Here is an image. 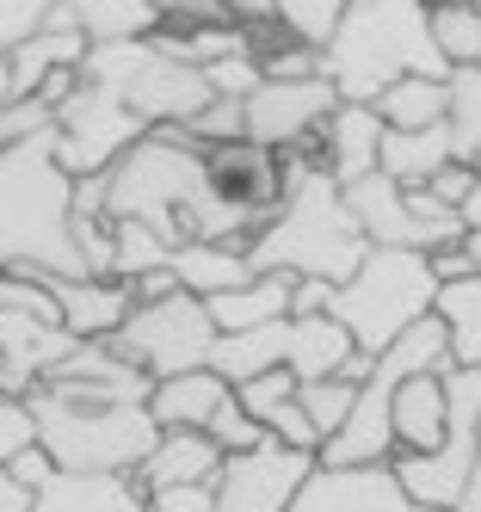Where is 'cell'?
Returning <instances> with one entry per match:
<instances>
[{
  "label": "cell",
  "instance_id": "obj_1",
  "mask_svg": "<svg viewBox=\"0 0 481 512\" xmlns=\"http://www.w3.org/2000/svg\"><path fill=\"white\" fill-rule=\"evenodd\" d=\"M155 377H74L50 371L25 395L37 420V445L50 451L56 469L74 475H136L148 451L161 445V426L148 414Z\"/></svg>",
  "mask_w": 481,
  "mask_h": 512
},
{
  "label": "cell",
  "instance_id": "obj_2",
  "mask_svg": "<svg viewBox=\"0 0 481 512\" xmlns=\"http://www.w3.org/2000/svg\"><path fill=\"white\" fill-rule=\"evenodd\" d=\"M247 260L253 272H290L321 284H346L370 260V241L346 204V186L321 167L315 149L284 155V198L272 223L247 241Z\"/></svg>",
  "mask_w": 481,
  "mask_h": 512
},
{
  "label": "cell",
  "instance_id": "obj_3",
  "mask_svg": "<svg viewBox=\"0 0 481 512\" xmlns=\"http://www.w3.org/2000/svg\"><path fill=\"white\" fill-rule=\"evenodd\" d=\"M0 272L93 278L74 241V173L56 155V130L0 149Z\"/></svg>",
  "mask_w": 481,
  "mask_h": 512
},
{
  "label": "cell",
  "instance_id": "obj_4",
  "mask_svg": "<svg viewBox=\"0 0 481 512\" xmlns=\"http://www.w3.org/2000/svg\"><path fill=\"white\" fill-rule=\"evenodd\" d=\"M321 68L340 87V99H358V105H377V93L395 87L401 75L451 81L426 25V0H352L333 44L321 50Z\"/></svg>",
  "mask_w": 481,
  "mask_h": 512
},
{
  "label": "cell",
  "instance_id": "obj_5",
  "mask_svg": "<svg viewBox=\"0 0 481 512\" xmlns=\"http://www.w3.org/2000/svg\"><path fill=\"white\" fill-rule=\"evenodd\" d=\"M438 272L426 253L414 247H370V260L346 278L333 284V303L327 315L346 321V334L364 358L389 352L407 327H420L426 315H438Z\"/></svg>",
  "mask_w": 481,
  "mask_h": 512
},
{
  "label": "cell",
  "instance_id": "obj_6",
  "mask_svg": "<svg viewBox=\"0 0 481 512\" xmlns=\"http://www.w3.org/2000/svg\"><path fill=\"white\" fill-rule=\"evenodd\" d=\"M81 75L111 87L136 118H148V130H185L216 99L210 81H204V68L173 62L167 50H155V38H142V44H93L87 62H81Z\"/></svg>",
  "mask_w": 481,
  "mask_h": 512
},
{
  "label": "cell",
  "instance_id": "obj_7",
  "mask_svg": "<svg viewBox=\"0 0 481 512\" xmlns=\"http://www.w3.org/2000/svg\"><path fill=\"white\" fill-rule=\"evenodd\" d=\"M216 340H222V327H216L210 303L192 297V290H173V297L136 303L130 321L111 334V346H118L136 371H148L155 383L185 377V371H210Z\"/></svg>",
  "mask_w": 481,
  "mask_h": 512
},
{
  "label": "cell",
  "instance_id": "obj_8",
  "mask_svg": "<svg viewBox=\"0 0 481 512\" xmlns=\"http://www.w3.org/2000/svg\"><path fill=\"white\" fill-rule=\"evenodd\" d=\"M142 136H148V118H136L130 105L111 93V87H99V81H81V87H74V99L56 112V155H62V167L74 179L111 173Z\"/></svg>",
  "mask_w": 481,
  "mask_h": 512
},
{
  "label": "cell",
  "instance_id": "obj_9",
  "mask_svg": "<svg viewBox=\"0 0 481 512\" xmlns=\"http://www.w3.org/2000/svg\"><path fill=\"white\" fill-rule=\"evenodd\" d=\"M315 469H321L315 451H290L278 438H266V445L235 451L222 463L210 494H216V512H290Z\"/></svg>",
  "mask_w": 481,
  "mask_h": 512
},
{
  "label": "cell",
  "instance_id": "obj_10",
  "mask_svg": "<svg viewBox=\"0 0 481 512\" xmlns=\"http://www.w3.org/2000/svg\"><path fill=\"white\" fill-rule=\"evenodd\" d=\"M340 105V87L327 75L315 81H266L247 99V142L253 149H272V155H303L321 142V124L333 118Z\"/></svg>",
  "mask_w": 481,
  "mask_h": 512
},
{
  "label": "cell",
  "instance_id": "obj_11",
  "mask_svg": "<svg viewBox=\"0 0 481 512\" xmlns=\"http://www.w3.org/2000/svg\"><path fill=\"white\" fill-rule=\"evenodd\" d=\"M81 346L56 321H37V315H19V309H0V389L13 401H25L37 383H44L56 364Z\"/></svg>",
  "mask_w": 481,
  "mask_h": 512
},
{
  "label": "cell",
  "instance_id": "obj_12",
  "mask_svg": "<svg viewBox=\"0 0 481 512\" xmlns=\"http://www.w3.org/2000/svg\"><path fill=\"white\" fill-rule=\"evenodd\" d=\"M383 136H389V124L377 118V105L340 99V105H333V118L321 124L315 155H321V167L340 179V186H358V179L383 173Z\"/></svg>",
  "mask_w": 481,
  "mask_h": 512
},
{
  "label": "cell",
  "instance_id": "obj_13",
  "mask_svg": "<svg viewBox=\"0 0 481 512\" xmlns=\"http://www.w3.org/2000/svg\"><path fill=\"white\" fill-rule=\"evenodd\" d=\"M414 500L401 494L395 469H315L309 488L296 494L290 512H407Z\"/></svg>",
  "mask_w": 481,
  "mask_h": 512
},
{
  "label": "cell",
  "instance_id": "obj_14",
  "mask_svg": "<svg viewBox=\"0 0 481 512\" xmlns=\"http://www.w3.org/2000/svg\"><path fill=\"white\" fill-rule=\"evenodd\" d=\"M37 278H50V272H37ZM50 290H56L62 327L74 340H111L136 309V290L124 278H50Z\"/></svg>",
  "mask_w": 481,
  "mask_h": 512
},
{
  "label": "cell",
  "instance_id": "obj_15",
  "mask_svg": "<svg viewBox=\"0 0 481 512\" xmlns=\"http://www.w3.org/2000/svg\"><path fill=\"white\" fill-rule=\"evenodd\" d=\"M222 463H229V451H222L210 432H161V445L148 451V463L136 469V482H142V494L210 488Z\"/></svg>",
  "mask_w": 481,
  "mask_h": 512
},
{
  "label": "cell",
  "instance_id": "obj_16",
  "mask_svg": "<svg viewBox=\"0 0 481 512\" xmlns=\"http://www.w3.org/2000/svg\"><path fill=\"white\" fill-rule=\"evenodd\" d=\"M235 401V383L222 371H185L148 389V414L161 432H210V420Z\"/></svg>",
  "mask_w": 481,
  "mask_h": 512
},
{
  "label": "cell",
  "instance_id": "obj_17",
  "mask_svg": "<svg viewBox=\"0 0 481 512\" xmlns=\"http://www.w3.org/2000/svg\"><path fill=\"white\" fill-rule=\"evenodd\" d=\"M346 204L358 216V229L370 247H414L426 253V235L414 223V210H407V186H395L389 173H370L358 186H346Z\"/></svg>",
  "mask_w": 481,
  "mask_h": 512
},
{
  "label": "cell",
  "instance_id": "obj_18",
  "mask_svg": "<svg viewBox=\"0 0 481 512\" xmlns=\"http://www.w3.org/2000/svg\"><path fill=\"white\" fill-rule=\"evenodd\" d=\"M87 50H93V44H87V31L74 25V13H68V7H56V13H50V25L13 50V99H31L50 75H62V68H81V62H87Z\"/></svg>",
  "mask_w": 481,
  "mask_h": 512
},
{
  "label": "cell",
  "instance_id": "obj_19",
  "mask_svg": "<svg viewBox=\"0 0 481 512\" xmlns=\"http://www.w3.org/2000/svg\"><path fill=\"white\" fill-rule=\"evenodd\" d=\"M31 512H148V494L136 475H74L56 469L31 494Z\"/></svg>",
  "mask_w": 481,
  "mask_h": 512
},
{
  "label": "cell",
  "instance_id": "obj_20",
  "mask_svg": "<svg viewBox=\"0 0 481 512\" xmlns=\"http://www.w3.org/2000/svg\"><path fill=\"white\" fill-rule=\"evenodd\" d=\"M444 426H451V389H444V377L438 371L407 377L395 389V445L414 451V457H426V451L444 445Z\"/></svg>",
  "mask_w": 481,
  "mask_h": 512
},
{
  "label": "cell",
  "instance_id": "obj_21",
  "mask_svg": "<svg viewBox=\"0 0 481 512\" xmlns=\"http://www.w3.org/2000/svg\"><path fill=\"white\" fill-rule=\"evenodd\" d=\"M173 278H179V290H192V297L216 303V297H229V290L253 284L259 272L247 260V247H235V241H185L173 253Z\"/></svg>",
  "mask_w": 481,
  "mask_h": 512
},
{
  "label": "cell",
  "instance_id": "obj_22",
  "mask_svg": "<svg viewBox=\"0 0 481 512\" xmlns=\"http://www.w3.org/2000/svg\"><path fill=\"white\" fill-rule=\"evenodd\" d=\"M457 161V142H451V124H432V130H389L383 136V173L395 186H432V179Z\"/></svg>",
  "mask_w": 481,
  "mask_h": 512
},
{
  "label": "cell",
  "instance_id": "obj_23",
  "mask_svg": "<svg viewBox=\"0 0 481 512\" xmlns=\"http://www.w3.org/2000/svg\"><path fill=\"white\" fill-rule=\"evenodd\" d=\"M210 315H216L222 334H247V327L284 321V315H296V278L290 272H259L253 284L229 290V297H216Z\"/></svg>",
  "mask_w": 481,
  "mask_h": 512
},
{
  "label": "cell",
  "instance_id": "obj_24",
  "mask_svg": "<svg viewBox=\"0 0 481 512\" xmlns=\"http://www.w3.org/2000/svg\"><path fill=\"white\" fill-rule=\"evenodd\" d=\"M62 7L87 31V44H142L167 25L155 0H62Z\"/></svg>",
  "mask_w": 481,
  "mask_h": 512
},
{
  "label": "cell",
  "instance_id": "obj_25",
  "mask_svg": "<svg viewBox=\"0 0 481 512\" xmlns=\"http://www.w3.org/2000/svg\"><path fill=\"white\" fill-rule=\"evenodd\" d=\"M377 118L389 130H432L451 118V87L438 75H401L395 87L377 93Z\"/></svg>",
  "mask_w": 481,
  "mask_h": 512
},
{
  "label": "cell",
  "instance_id": "obj_26",
  "mask_svg": "<svg viewBox=\"0 0 481 512\" xmlns=\"http://www.w3.org/2000/svg\"><path fill=\"white\" fill-rule=\"evenodd\" d=\"M438 321H444V334H451L457 371H481V272L438 290Z\"/></svg>",
  "mask_w": 481,
  "mask_h": 512
},
{
  "label": "cell",
  "instance_id": "obj_27",
  "mask_svg": "<svg viewBox=\"0 0 481 512\" xmlns=\"http://www.w3.org/2000/svg\"><path fill=\"white\" fill-rule=\"evenodd\" d=\"M426 25L444 68H481V7L475 0H426Z\"/></svg>",
  "mask_w": 481,
  "mask_h": 512
},
{
  "label": "cell",
  "instance_id": "obj_28",
  "mask_svg": "<svg viewBox=\"0 0 481 512\" xmlns=\"http://www.w3.org/2000/svg\"><path fill=\"white\" fill-rule=\"evenodd\" d=\"M111 241H118V253H111V278L136 284L148 272H173V253L179 247L167 235H155L148 223H111Z\"/></svg>",
  "mask_w": 481,
  "mask_h": 512
},
{
  "label": "cell",
  "instance_id": "obj_29",
  "mask_svg": "<svg viewBox=\"0 0 481 512\" xmlns=\"http://www.w3.org/2000/svg\"><path fill=\"white\" fill-rule=\"evenodd\" d=\"M272 7H278V31H284V38L309 44V50H327L352 0H272Z\"/></svg>",
  "mask_w": 481,
  "mask_h": 512
},
{
  "label": "cell",
  "instance_id": "obj_30",
  "mask_svg": "<svg viewBox=\"0 0 481 512\" xmlns=\"http://www.w3.org/2000/svg\"><path fill=\"white\" fill-rule=\"evenodd\" d=\"M451 142H457V161H469L475 167V155H481V68H451Z\"/></svg>",
  "mask_w": 481,
  "mask_h": 512
},
{
  "label": "cell",
  "instance_id": "obj_31",
  "mask_svg": "<svg viewBox=\"0 0 481 512\" xmlns=\"http://www.w3.org/2000/svg\"><path fill=\"white\" fill-rule=\"evenodd\" d=\"M352 408H358V383H346V377L303 383V414H309V426L321 432V445H327V438L352 420Z\"/></svg>",
  "mask_w": 481,
  "mask_h": 512
},
{
  "label": "cell",
  "instance_id": "obj_32",
  "mask_svg": "<svg viewBox=\"0 0 481 512\" xmlns=\"http://www.w3.org/2000/svg\"><path fill=\"white\" fill-rule=\"evenodd\" d=\"M185 136L204 142V149H229V142H247V99H210L204 112L185 124Z\"/></svg>",
  "mask_w": 481,
  "mask_h": 512
},
{
  "label": "cell",
  "instance_id": "obj_33",
  "mask_svg": "<svg viewBox=\"0 0 481 512\" xmlns=\"http://www.w3.org/2000/svg\"><path fill=\"white\" fill-rule=\"evenodd\" d=\"M56 130V105L50 99H0V149H19V142Z\"/></svg>",
  "mask_w": 481,
  "mask_h": 512
},
{
  "label": "cell",
  "instance_id": "obj_34",
  "mask_svg": "<svg viewBox=\"0 0 481 512\" xmlns=\"http://www.w3.org/2000/svg\"><path fill=\"white\" fill-rule=\"evenodd\" d=\"M204 81L216 99H253L259 87H266V68H259V56H222L204 68Z\"/></svg>",
  "mask_w": 481,
  "mask_h": 512
},
{
  "label": "cell",
  "instance_id": "obj_35",
  "mask_svg": "<svg viewBox=\"0 0 481 512\" xmlns=\"http://www.w3.org/2000/svg\"><path fill=\"white\" fill-rule=\"evenodd\" d=\"M56 7L62 0H0V50H19L25 38H37Z\"/></svg>",
  "mask_w": 481,
  "mask_h": 512
},
{
  "label": "cell",
  "instance_id": "obj_36",
  "mask_svg": "<svg viewBox=\"0 0 481 512\" xmlns=\"http://www.w3.org/2000/svg\"><path fill=\"white\" fill-rule=\"evenodd\" d=\"M210 438H216V445L235 457V451H253V445H266V426H259V420L241 408V395H235L229 408H222V414L210 420Z\"/></svg>",
  "mask_w": 481,
  "mask_h": 512
},
{
  "label": "cell",
  "instance_id": "obj_37",
  "mask_svg": "<svg viewBox=\"0 0 481 512\" xmlns=\"http://www.w3.org/2000/svg\"><path fill=\"white\" fill-rule=\"evenodd\" d=\"M31 445H37L31 408H25V401H0V469H13V457L31 451Z\"/></svg>",
  "mask_w": 481,
  "mask_h": 512
},
{
  "label": "cell",
  "instance_id": "obj_38",
  "mask_svg": "<svg viewBox=\"0 0 481 512\" xmlns=\"http://www.w3.org/2000/svg\"><path fill=\"white\" fill-rule=\"evenodd\" d=\"M475 186H481V173H475L469 161H451V167H444V173L432 179V186H426V192H432V198H444V204H457V210H463V204L475 198Z\"/></svg>",
  "mask_w": 481,
  "mask_h": 512
},
{
  "label": "cell",
  "instance_id": "obj_39",
  "mask_svg": "<svg viewBox=\"0 0 481 512\" xmlns=\"http://www.w3.org/2000/svg\"><path fill=\"white\" fill-rule=\"evenodd\" d=\"M148 512H216L210 488H167V494H148Z\"/></svg>",
  "mask_w": 481,
  "mask_h": 512
},
{
  "label": "cell",
  "instance_id": "obj_40",
  "mask_svg": "<svg viewBox=\"0 0 481 512\" xmlns=\"http://www.w3.org/2000/svg\"><path fill=\"white\" fill-rule=\"evenodd\" d=\"M155 7H161L167 19H185V25H222V19H229V7H222V0H155Z\"/></svg>",
  "mask_w": 481,
  "mask_h": 512
},
{
  "label": "cell",
  "instance_id": "obj_41",
  "mask_svg": "<svg viewBox=\"0 0 481 512\" xmlns=\"http://www.w3.org/2000/svg\"><path fill=\"white\" fill-rule=\"evenodd\" d=\"M426 260H432L438 284H463V278H475V260H469V247H438V253H426Z\"/></svg>",
  "mask_w": 481,
  "mask_h": 512
},
{
  "label": "cell",
  "instance_id": "obj_42",
  "mask_svg": "<svg viewBox=\"0 0 481 512\" xmlns=\"http://www.w3.org/2000/svg\"><path fill=\"white\" fill-rule=\"evenodd\" d=\"M13 475L37 494V488H44L50 475H56V463H50V451H44V445H31V451H19V457H13Z\"/></svg>",
  "mask_w": 481,
  "mask_h": 512
},
{
  "label": "cell",
  "instance_id": "obj_43",
  "mask_svg": "<svg viewBox=\"0 0 481 512\" xmlns=\"http://www.w3.org/2000/svg\"><path fill=\"white\" fill-rule=\"evenodd\" d=\"M0 512H31V488L13 469H0Z\"/></svg>",
  "mask_w": 481,
  "mask_h": 512
},
{
  "label": "cell",
  "instance_id": "obj_44",
  "mask_svg": "<svg viewBox=\"0 0 481 512\" xmlns=\"http://www.w3.org/2000/svg\"><path fill=\"white\" fill-rule=\"evenodd\" d=\"M457 512H481V463H475V475H469V488H463Z\"/></svg>",
  "mask_w": 481,
  "mask_h": 512
},
{
  "label": "cell",
  "instance_id": "obj_45",
  "mask_svg": "<svg viewBox=\"0 0 481 512\" xmlns=\"http://www.w3.org/2000/svg\"><path fill=\"white\" fill-rule=\"evenodd\" d=\"M0 99H13V50H0Z\"/></svg>",
  "mask_w": 481,
  "mask_h": 512
},
{
  "label": "cell",
  "instance_id": "obj_46",
  "mask_svg": "<svg viewBox=\"0 0 481 512\" xmlns=\"http://www.w3.org/2000/svg\"><path fill=\"white\" fill-rule=\"evenodd\" d=\"M463 223H469V235H481V186H475V198L463 204Z\"/></svg>",
  "mask_w": 481,
  "mask_h": 512
},
{
  "label": "cell",
  "instance_id": "obj_47",
  "mask_svg": "<svg viewBox=\"0 0 481 512\" xmlns=\"http://www.w3.org/2000/svg\"><path fill=\"white\" fill-rule=\"evenodd\" d=\"M463 247H469V260H475V272H481V235H469Z\"/></svg>",
  "mask_w": 481,
  "mask_h": 512
},
{
  "label": "cell",
  "instance_id": "obj_48",
  "mask_svg": "<svg viewBox=\"0 0 481 512\" xmlns=\"http://www.w3.org/2000/svg\"><path fill=\"white\" fill-rule=\"evenodd\" d=\"M407 512H457V506H407Z\"/></svg>",
  "mask_w": 481,
  "mask_h": 512
},
{
  "label": "cell",
  "instance_id": "obj_49",
  "mask_svg": "<svg viewBox=\"0 0 481 512\" xmlns=\"http://www.w3.org/2000/svg\"><path fill=\"white\" fill-rule=\"evenodd\" d=\"M475 173H481V155H475Z\"/></svg>",
  "mask_w": 481,
  "mask_h": 512
},
{
  "label": "cell",
  "instance_id": "obj_50",
  "mask_svg": "<svg viewBox=\"0 0 481 512\" xmlns=\"http://www.w3.org/2000/svg\"><path fill=\"white\" fill-rule=\"evenodd\" d=\"M475 7H481V0H475Z\"/></svg>",
  "mask_w": 481,
  "mask_h": 512
}]
</instances>
